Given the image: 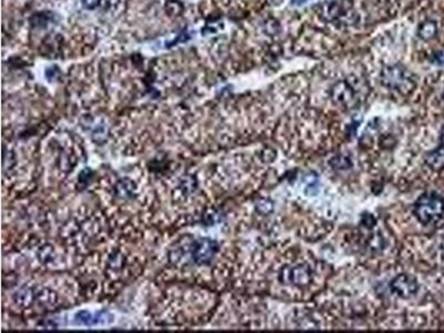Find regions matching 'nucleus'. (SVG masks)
Segmentation results:
<instances>
[{"mask_svg":"<svg viewBox=\"0 0 444 333\" xmlns=\"http://www.w3.org/2000/svg\"><path fill=\"white\" fill-rule=\"evenodd\" d=\"M380 80L387 89L401 95L411 94L417 86L415 75L400 64L386 66L381 71Z\"/></svg>","mask_w":444,"mask_h":333,"instance_id":"obj_1","label":"nucleus"},{"mask_svg":"<svg viewBox=\"0 0 444 333\" xmlns=\"http://www.w3.org/2000/svg\"><path fill=\"white\" fill-rule=\"evenodd\" d=\"M413 214L423 225L439 221L444 216V198L434 192L422 195L413 205Z\"/></svg>","mask_w":444,"mask_h":333,"instance_id":"obj_2","label":"nucleus"},{"mask_svg":"<svg viewBox=\"0 0 444 333\" xmlns=\"http://www.w3.org/2000/svg\"><path fill=\"white\" fill-rule=\"evenodd\" d=\"M322 19L337 25H350L356 19L353 5L350 0H332L320 4L316 7Z\"/></svg>","mask_w":444,"mask_h":333,"instance_id":"obj_3","label":"nucleus"},{"mask_svg":"<svg viewBox=\"0 0 444 333\" xmlns=\"http://www.w3.org/2000/svg\"><path fill=\"white\" fill-rule=\"evenodd\" d=\"M358 80L357 78L355 80L343 79L333 84L330 92V97L335 106L346 109V110L355 109L358 106L360 94H361V90L357 86Z\"/></svg>","mask_w":444,"mask_h":333,"instance_id":"obj_4","label":"nucleus"},{"mask_svg":"<svg viewBox=\"0 0 444 333\" xmlns=\"http://www.w3.org/2000/svg\"><path fill=\"white\" fill-rule=\"evenodd\" d=\"M281 281L284 284H290L297 288L308 287L313 281V270L309 264L298 263L282 269Z\"/></svg>","mask_w":444,"mask_h":333,"instance_id":"obj_5","label":"nucleus"},{"mask_svg":"<svg viewBox=\"0 0 444 333\" xmlns=\"http://www.w3.org/2000/svg\"><path fill=\"white\" fill-rule=\"evenodd\" d=\"M390 287H391V291L394 294H397L400 298L403 299L411 298L419 290L418 281L409 275H399L393 278Z\"/></svg>","mask_w":444,"mask_h":333,"instance_id":"obj_6","label":"nucleus"},{"mask_svg":"<svg viewBox=\"0 0 444 333\" xmlns=\"http://www.w3.org/2000/svg\"><path fill=\"white\" fill-rule=\"evenodd\" d=\"M217 251V242L209 239H202L196 242L193 256L198 264H207L213 259Z\"/></svg>","mask_w":444,"mask_h":333,"instance_id":"obj_7","label":"nucleus"},{"mask_svg":"<svg viewBox=\"0 0 444 333\" xmlns=\"http://www.w3.org/2000/svg\"><path fill=\"white\" fill-rule=\"evenodd\" d=\"M425 163L432 170L440 171L444 169V147L441 146L425 156Z\"/></svg>","mask_w":444,"mask_h":333,"instance_id":"obj_8","label":"nucleus"},{"mask_svg":"<svg viewBox=\"0 0 444 333\" xmlns=\"http://www.w3.org/2000/svg\"><path fill=\"white\" fill-rule=\"evenodd\" d=\"M437 34V25L433 20H425L419 26L418 35L422 40L433 39Z\"/></svg>","mask_w":444,"mask_h":333,"instance_id":"obj_9","label":"nucleus"},{"mask_svg":"<svg viewBox=\"0 0 444 333\" xmlns=\"http://www.w3.org/2000/svg\"><path fill=\"white\" fill-rule=\"evenodd\" d=\"M166 9L167 13L170 16H179L182 14L183 6L181 3L177 2V0H170V2L166 4Z\"/></svg>","mask_w":444,"mask_h":333,"instance_id":"obj_10","label":"nucleus"},{"mask_svg":"<svg viewBox=\"0 0 444 333\" xmlns=\"http://www.w3.org/2000/svg\"><path fill=\"white\" fill-rule=\"evenodd\" d=\"M119 4V0H101L100 7H103L105 10L115 9Z\"/></svg>","mask_w":444,"mask_h":333,"instance_id":"obj_11","label":"nucleus"},{"mask_svg":"<svg viewBox=\"0 0 444 333\" xmlns=\"http://www.w3.org/2000/svg\"><path fill=\"white\" fill-rule=\"evenodd\" d=\"M101 0H82V5L85 6L87 9H94L100 6Z\"/></svg>","mask_w":444,"mask_h":333,"instance_id":"obj_12","label":"nucleus"},{"mask_svg":"<svg viewBox=\"0 0 444 333\" xmlns=\"http://www.w3.org/2000/svg\"><path fill=\"white\" fill-rule=\"evenodd\" d=\"M440 140H441V146L444 147V126L441 130V136H440Z\"/></svg>","mask_w":444,"mask_h":333,"instance_id":"obj_13","label":"nucleus"},{"mask_svg":"<svg viewBox=\"0 0 444 333\" xmlns=\"http://www.w3.org/2000/svg\"><path fill=\"white\" fill-rule=\"evenodd\" d=\"M308 0H292V5H301L303 3H307Z\"/></svg>","mask_w":444,"mask_h":333,"instance_id":"obj_14","label":"nucleus"},{"mask_svg":"<svg viewBox=\"0 0 444 333\" xmlns=\"http://www.w3.org/2000/svg\"><path fill=\"white\" fill-rule=\"evenodd\" d=\"M385 5H389V4H393L394 2H397V0H382Z\"/></svg>","mask_w":444,"mask_h":333,"instance_id":"obj_15","label":"nucleus"},{"mask_svg":"<svg viewBox=\"0 0 444 333\" xmlns=\"http://www.w3.org/2000/svg\"><path fill=\"white\" fill-rule=\"evenodd\" d=\"M443 98H444V95H443Z\"/></svg>","mask_w":444,"mask_h":333,"instance_id":"obj_16","label":"nucleus"}]
</instances>
